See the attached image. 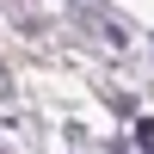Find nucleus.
<instances>
[{"instance_id": "f257e3e1", "label": "nucleus", "mask_w": 154, "mask_h": 154, "mask_svg": "<svg viewBox=\"0 0 154 154\" xmlns=\"http://www.w3.org/2000/svg\"><path fill=\"white\" fill-rule=\"evenodd\" d=\"M136 142H142V148H154V117H142V123H136Z\"/></svg>"}]
</instances>
